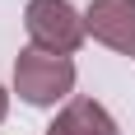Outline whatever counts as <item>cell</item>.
<instances>
[{
  "label": "cell",
  "instance_id": "3957f363",
  "mask_svg": "<svg viewBox=\"0 0 135 135\" xmlns=\"http://www.w3.org/2000/svg\"><path fill=\"white\" fill-rule=\"evenodd\" d=\"M84 28H89L93 42L135 61V0H89Z\"/></svg>",
  "mask_w": 135,
  "mask_h": 135
},
{
  "label": "cell",
  "instance_id": "7a4b0ae2",
  "mask_svg": "<svg viewBox=\"0 0 135 135\" xmlns=\"http://www.w3.org/2000/svg\"><path fill=\"white\" fill-rule=\"evenodd\" d=\"M23 28H28V42L37 51H51V56H75L84 47V37H89L84 14L70 0H28Z\"/></svg>",
  "mask_w": 135,
  "mask_h": 135
},
{
  "label": "cell",
  "instance_id": "5b68a950",
  "mask_svg": "<svg viewBox=\"0 0 135 135\" xmlns=\"http://www.w3.org/2000/svg\"><path fill=\"white\" fill-rule=\"evenodd\" d=\"M9 117V93H5V84H0V121Z\"/></svg>",
  "mask_w": 135,
  "mask_h": 135
},
{
  "label": "cell",
  "instance_id": "277c9868",
  "mask_svg": "<svg viewBox=\"0 0 135 135\" xmlns=\"http://www.w3.org/2000/svg\"><path fill=\"white\" fill-rule=\"evenodd\" d=\"M42 135H117V117H112L98 98H70L56 112Z\"/></svg>",
  "mask_w": 135,
  "mask_h": 135
},
{
  "label": "cell",
  "instance_id": "6da1fadb",
  "mask_svg": "<svg viewBox=\"0 0 135 135\" xmlns=\"http://www.w3.org/2000/svg\"><path fill=\"white\" fill-rule=\"evenodd\" d=\"M14 93L28 107H56L75 98V61L70 56H51L37 47H23L14 56Z\"/></svg>",
  "mask_w": 135,
  "mask_h": 135
}]
</instances>
